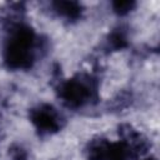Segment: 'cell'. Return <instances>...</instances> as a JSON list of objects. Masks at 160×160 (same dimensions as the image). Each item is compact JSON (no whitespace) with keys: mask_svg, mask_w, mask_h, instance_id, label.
Wrapping results in <instances>:
<instances>
[{"mask_svg":"<svg viewBox=\"0 0 160 160\" xmlns=\"http://www.w3.org/2000/svg\"><path fill=\"white\" fill-rule=\"evenodd\" d=\"M59 95L66 105L71 108H82L96 98L95 80L90 75L69 79L60 85Z\"/></svg>","mask_w":160,"mask_h":160,"instance_id":"1","label":"cell"},{"mask_svg":"<svg viewBox=\"0 0 160 160\" xmlns=\"http://www.w3.org/2000/svg\"><path fill=\"white\" fill-rule=\"evenodd\" d=\"M30 119L38 131L41 134H54L62 128V116L50 104H41L30 112Z\"/></svg>","mask_w":160,"mask_h":160,"instance_id":"2","label":"cell"},{"mask_svg":"<svg viewBox=\"0 0 160 160\" xmlns=\"http://www.w3.org/2000/svg\"><path fill=\"white\" fill-rule=\"evenodd\" d=\"M8 155L11 160H28L29 159V151L28 149L19 142L11 144L8 150Z\"/></svg>","mask_w":160,"mask_h":160,"instance_id":"3","label":"cell"},{"mask_svg":"<svg viewBox=\"0 0 160 160\" xmlns=\"http://www.w3.org/2000/svg\"><path fill=\"white\" fill-rule=\"evenodd\" d=\"M142 160H156V159L152 158V156H149V158H145V159H142Z\"/></svg>","mask_w":160,"mask_h":160,"instance_id":"4","label":"cell"}]
</instances>
